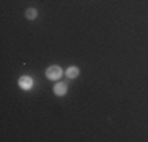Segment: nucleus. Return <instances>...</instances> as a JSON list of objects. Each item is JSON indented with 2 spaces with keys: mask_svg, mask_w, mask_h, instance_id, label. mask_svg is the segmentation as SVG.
<instances>
[{
  "mask_svg": "<svg viewBox=\"0 0 148 142\" xmlns=\"http://www.w3.org/2000/svg\"><path fill=\"white\" fill-rule=\"evenodd\" d=\"M66 76H68L69 79H76V77L79 76V68H77V66H69V68L66 70Z\"/></svg>",
  "mask_w": 148,
  "mask_h": 142,
  "instance_id": "nucleus-4",
  "label": "nucleus"
},
{
  "mask_svg": "<svg viewBox=\"0 0 148 142\" xmlns=\"http://www.w3.org/2000/svg\"><path fill=\"white\" fill-rule=\"evenodd\" d=\"M66 92H68V85L65 82H57L54 85V93L57 97H63V95H66Z\"/></svg>",
  "mask_w": 148,
  "mask_h": 142,
  "instance_id": "nucleus-3",
  "label": "nucleus"
},
{
  "mask_svg": "<svg viewBox=\"0 0 148 142\" xmlns=\"http://www.w3.org/2000/svg\"><path fill=\"white\" fill-rule=\"evenodd\" d=\"M17 84H19V87L22 88V90H30V88L33 87V79H32L30 76H22L17 81Z\"/></svg>",
  "mask_w": 148,
  "mask_h": 142,
  "instance_id": "nucleus-2",
  "label": "nucleus"
},
{
  "mask_svg": "<svg viewBox=\"0 0 148 142\" xmlns=\"http://www.w3.org/2000/svg\"><path fill=\"white\" fill-rule=\"evenodd\" d=\"M46 76H47L49 81H58L60 77L63 76V70L57 65H52L46 70Z\"/></svg>",
  "mask_w": 148,
  "mask_h": 142,
  "instance_id": "nucleus-1",
  "label": "nucleus"
},
{
  "mask_svg": "<svg viewBox=\"0 0 148 142\" xmlns=\"http://www.w3.org/2000/svg\"><path fill=\"white\" fill-rule=\"evenodd\" d=\"M36 16H38V11L35 8H29L25 11V17L27 19H30V21H33V19H36Z\"/></svg>",
  "mask_w": 148,
  "mask_h": 142,
  "instance_id": "nucleus-5",
  "label": "nucleus"
}]
</instances>
